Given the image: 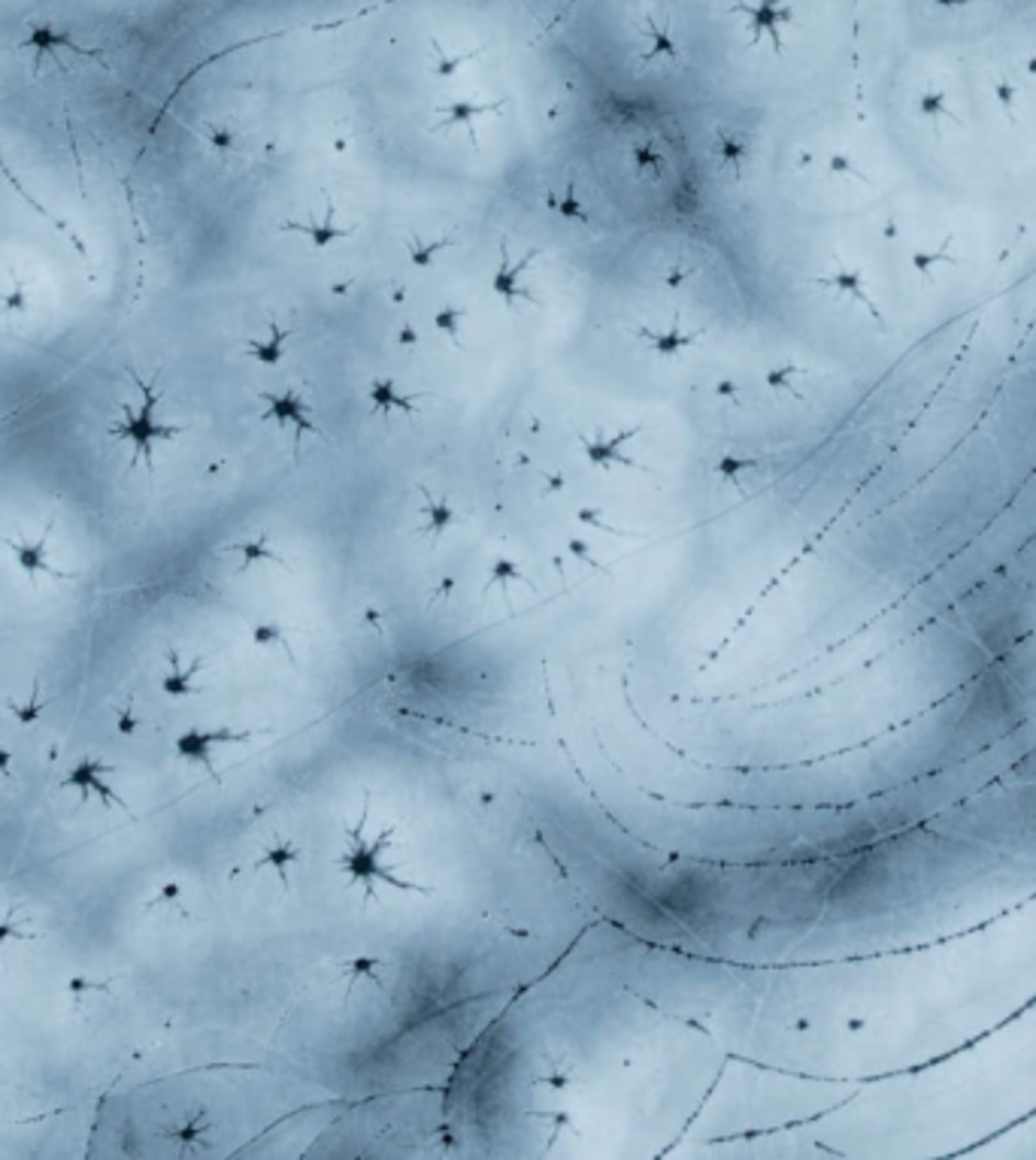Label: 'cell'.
<instances>
[{"instance_id":"cell-1","label":"cell","mask_w":1036,"mask_h":1160,"mask_svg":"<svg viewBox=\"0 0 1036 1160\" xmlns=\"http://www.w3.org/2000/svg\"><path fill=\"white\" fill-rule=\"evenodd\" d=\"M394 852V827L385 824L376 834H367V807L352 827H346V842L337 854V867L352 888H361L364 900H379V888H398L409 894H425L418 882L400 876L398 864L391 861Z\"/></svg>"},{"instance_id":"cell-2","label":"cell","mask_w":1036,"mask_h":1160,"mask_svg":"<svg viewBox=\"0 0 1036 1160\" xmlns=\"http://www.w3.org/2000/svg\"><path fill=\"white\" fill-rule=\"evenodd\" d=\"M131 376H133V373H131ZM133 382H136V385H140V391H143V403H140V406L118 403V418L106 428V433L113 436V440H118V443L125 440V443L133 446L131 470L140 467V463H146V470L152 473V470H155V443H161V440L170 443V440H176V436H180L185 428H182V425H161V421L155 418V409H158V400H161V391H158V385H155V379H152V382H143L140 376H133Z\"/></svg>"},{"instance_id":"cell-3","label":"cell","mask_w":1036,"mask_h":1160,"mask_svg":"<svg viewBox=\"0 0 1036 1160\" xmlns=\"http://www.w3.org/2000/svg\"><path fill=\"white\" fill-rule=\"evenodd\" d=\"M252 733L249 730H230V728H212V730H203V728H191L185 733L176 736V758L188 760V763H200L212 779H218L215 773V763H212V752L215 745H240V743H249Z\"/></svg>"},{"instance_id":"cell-4","label":"cell","mask_w":1036,"mask_h":1160,"mask_svg":"<svg viewBox=\"0 0 1036 1160\" xmlns=\"http://www.w3.org/2000/svg\"><path fill=\"white\" fill-rule=\"evenodd\" d=\"M52 530H55V515L49 518V525L43 527V534H39L34 542H27V540H12V537H4V534H0V542L7 545L9 555L16 557V564L27 572V579H31V585H37V579H39V576H52V579H58V582L73 579V572L55 570V567L49 564V537H52Z\"/></svg>"},{"instance_id":"cell-5","label":"cell","mask_w":1036,"mask_h":1160,"mask_svg":"<svg viewBox=\"0 0 1036 1160\" xmlns=\"http://www.w3.org/2000/svg\"><path fill=\"white\" fill-rule=\"evenodd\" d=\"M109 773H116L113 763H103L101 758H86L71 770V776L61 782V788H79V797H82L79 803H88L94 794V797H101L103 807H118V809L131 812L128 803L121 800V794H116V791L101 779V776H109Z\"/></svg>"},{"instance_id":"cell-6","label":"cell","mask_w":1036,"mask_h":1160,"mask_svg":"<svg viewBox=\"0 0 1036 1160\" xmlns=\"http://www.w3.org/2000/svg\"><path fill=\"white\" fill-rule=\"evenodd\" d=\"M258 400L264 403V418H273L276 425H289L297 431V440L300 433H312V436H322V431L309 421V406L297 398L294 391H282V394H273V391H258Z\"/></svg>"},{"instance_id":"cell-7","label":"cell","mask_w":1036,"mask_h":1160,"mask_svg":"<svg viewBox=\"0 0 1036 1160\" xmlns=\"http://www.w3.org/2000/svg\"><path fill=\"white\" fill-rule=\"evenodd\" d=\"M730 12H743L748 16V31H752V43H758L761 34L773 37V46L779 49V27L788 22V7L785 0H755V4H733Z\"/></svg>"},{"instance_id":"cell-8","label":"cell","mask_w":1036,"mask_h":1160,"mask_svg":"<svg viewBox=\"0 0 1036 1160\" xmlns=\"http://www.w3.org/2000/svg\"><path fill=\"white\" fill-rule=\"evenodd\" d=\"M634 433H636V428L621 431V433H594L591 440H582L585 458H589V463H594V467H604V470L636 467V463L621 452V446L631 443Z\"/></svg>"},{"instance_id":"cell-9","label":"cell","mask_w":1036,"mask_h":1160,"mask_svg":"<svg viewBox=\"0 0 1036 1160\" xmlns=\"http://www.w3.org/2000/svg\"><path fill=\"white\" fill-rule=\"evenodd\" d=\"M167 661H170V673L161 679V691L167 694V698H195V694H200V688L195 685V679H197V673L203 670V666H207V661L195 658L191 661V666H185V670L180 664V651H167Z\"/></svg>"},{"instance_id":"cell-10","label":"cell","mask_w":1036,"mask_h":1160,"mask_svg":"<svg viewBox=\"0 0 1036 1160\" xmlns=\"http://www.w3.org/2000/svg\"><path fill=\"white\" fill-rule=\"evenodd\" d=\"M494 109H500V103H479V101H473V98H458V101H452V103L436 106V116L443 118L440 128H470V133H473L476 118L494 113ZM473 136H476V133H473Z\"/></svg>"},{"instance_id":"cell-11","label":"cell","mask_w":1036,"mask_h":1160,"mask_svg":"<svg viewBox=\"0 0 1036 1160\" xmlns=\"http://www.w3.org/2000/svg\"><path fill=\"white\" fill-rule=\"evenodd\" d=\"M300 864V849L294 842H289V839H273L267 849L261 852V857H258L255 861V870H273L279 876V882L285 885V888H289V876H291V870Z\"/></svg>"},{"instance_id":"cell-12","label":"cell","mask_w":1036,"mask_h":1160,"mask_svg":"<svg viewBox=\"0 0 1036 1160\" xmlns=\"http://www.w3.org/2000/svg\"><path fill=\"white\" fill-rule=\"evenodd\" d=\"M289 337L291 331H285L279 324H270V337L267 339H249L243 349L245 358H252L255 364H264V367H276L285 358V349H289Z\"/></svg>"},{"instance_id":"cell-13","label":"cell","mask_w":1036,"mask_h":1160,"mask_svg":"<svg viewBox=\"0 0 1036 1160\" xmlns=\"http://www.w3.org/2000/svg\"><path fill=\"white\" fill-rule=\"evenodd\" d=\"M534 255H527L525 261H518V264H510V258H503V264L494 270V279H491V289H494V294L497 297H503L507 300V304L512 306L518 297H525V300H530V294H527V289L522 285V273L527 270V261Z\"/></svg>"},{"instance_id":"cell-14","label":"cell","mask_w":1036,"mask_h":1160,"mask_svg":"<svg viewBox=\"0 0 1036 1160\" xmlns=\"http://www.w3.org/2000/svg\"><path fill=\"white\" fill-rule=\"evenodd\" d=\"M367 398H370V403H373V409H376L379 415H388V413L413 415V413H416V398H403V394L394 388V382H388V379L370 382V388H367Z\"/></svg>"},{"instance_id":"cell-15","label":"cell","mask_w":1036,"mask_h":1160,"mask_svg":"<svg viewBox=\"0 0 1036 1160\" xmlns=\"http://www.w3.org/2000/svg\"><path fill=\"white\" fill-rule=\"evenodd\" d=\"M455 509L448 507L446 500H433L431 494H425V507H421V527H418V534H425L428 540H440V537H446L448 530H452V525H455Z\"/></svg>"},{"instance_id":"cell-16","label":"cell","mask_w":1036,"mask_h":1160,"mask_svg":"<svg viewBox=\"0 0 1036 1160\" xmlns=\"http://www.w3.org/2000/svg\"><path fill=\"white\" fill-rule=\"evenodd\" d=\"M382 976H385V964L373 958V954H358V958H349L339 964V979H346L349 985L367 981V985L382 988Z\"/></svg>"},{"instance_id":"cell-17","label":"cell","mask_w":1036,"mask_h":1160,"mask_svg":"<svg viewBox=\"0 0 1036 1160\" xmlns=\"http://www.w3.org/2000/svg\"><path fill=\"white\" fill-rule=\"evenodd\" d=\"M282 230H294V234H304V237H309L312 245H331L334 240L349 237L346 227H337V225H334V210L327 212L324 222H285Z\"/></svg>"},{"instance_id":"cell-18","label":"cell","mask_w":1036,"mask_h":1160,"mask_svg":"<svg viewBox=\"0 0 1036 1160\" xmlns=\"http://www.w3.org/2000/svg\"><path fill=\"white\" fill-rule=\"evenodd\" d=\"M639 337H646L649 339V349L654 352V354H661V358H676V354H682L685 349H691L694 346V339H698V334H682L679 327H673V331H639Z\"/></svg>"},{"instance_id":"cell-19","label":"cell","mask_w":1036,"mask_h":1160,"mask_svg":"<svg viewBox=\"0 0 1036 1160\" xmlns=\"http://www.w3.org/2000/svg\"><path fill=\"white\" fill-rule=\"evenodd\" d=\"M230 552H237L243 561H240V570H249V567H255V564H282V557H279V552L273 549L270 545V537L267 534H258L255 540H245V542H237V545H230Z\"/></svg>"},{"instance_id":"cell-20","label":"cell","mask_w":1036,"mask_h":1160,"mask_svg":"<svg viewBox=\"0 0 1036 1160\" xmlns=\"http://www.w3.org/2000/svg\"><path fill=\"white\" fill-rule=\"evenodd\" d=\"M24 46L34 49L37 64H39L43 52H55V49H61V46H71V34L58 31V27L49 24V22H31V37L24 39Z\"/></svg>"},{"instance_id":"cell-21","label":"cell","mask_w":1036,"mask_h":1160,"mask_svg":"<svg viewBox=\"0 0 1036 1160\" xmlns=\"http://www.w3.org/2000/svg\"><path fill=\"white\" fill-rule=\"evenodd\" d=\"M646 31H649V37H651V49L643 55L646 61H654V58H661V55H667V58H676L679 55V46H676V39L670 37V27H664V24H658L654 19H646Z\"/></svg>"},{"instance_id":"cell-22","label":"cell","mask_w":1036,"mask_h":1160,"mask_svg":"<svg viewBox=\"0 0 1036 1160\" xmlns=\"http://www.w3.org/2000/svg\"><path fill=\"white\" fill-rule=\"evenodd\" d=\"M7 709H9L12 718H16L22 728H31V725H37L39 715H43V709H46V703L39 700V679H34L31 700L22 703V706H19V703H12V700H7Z\"/></svg>"},{"instance_id":"cell-23","label":"cell","mask_w":1036,"mask_h":1160,"mask_svg":"<svg viewBox=\"0 0 1036 1160\" xmlns=\"http://www.w3.org/2000/svg\"><path fill=\"white\" fill-rule=\"evenodd\" d=\"M252 643H255L258 649H273V646H282L285 651L291 654L289 639H285V627H282L279 621H261V624H255V627H252Z\"/></svg>"},{"instance_id":"cell-24","label":"cell","mask_w":1036,"mask_h":1160,"mask_svg":"<svg viewBox=\"0 0 1036 1160\" xmlns=\"http://www.w3.org/2000/svg\"><path fill=\"white\" fill-rule=\"evenodd\" d=\"M488 582L500 585V588H510L512 582H525V576H522V567H518L512 557H494V564L488 567Z\"/></svg>"},{"instance_id":"cell-25","label":"cell","mask_w":1036,"mask_h":1160,"mask_svg":"<svg viewBox=\"0 0 1036 1160\" xmlns=\"http://www.w3.org/2000/svg\"><path fill=\"white\" fill-rule=\"evenodd\" d=\"M448 245H452V240H448V237L433 240V243H418V240H413V243H409V258H413V264H418V267H433L436 255L446 252Z\"/></svg>"},{"instance_id":"cell-26","label":"cell","mask_w":1036,"mask_h":1160,"mask_svg":"<svg viewBox=\"0 0 1036 1160\" xmlns=\"http://www.w3.org/2000/svg\"><path fill=\"white\" fill-rule=\"evenodd\" d=\"M109 991H113V981H91L86 976H73L67 981V994H71L76 1006L86 1000L88 994H109Z\"/></svg>"},{"instance_id":"cell-27","label":"cell","mask_w":1036,"mask_h":1160,"mask_svg":"<svg viewBox=\"0 0 1036 1160\" xmlns=\"http://www.w3.org/2000/svg\"><path fill=\"white\" fill-rule=\"evenodd\" d=\"M27 300H31V294H27V289L19 282V285H12L9 291H0V309H4L7 316H22V312H27Z\"/></svg>"},{"instance_id":"cell-28","label":"cell","mask_w":1036,"mask_h":1160,"mask_svg":"<svg viewBox=\"0 0 1036 1160\" xmlns=\"http://www.w3.org/2000/svg\"><path fill=\"white\" fill-rule=\"evenodd\" d=\"M433 55H436V76H455L463 64L473 58V52H461V55H448L440 46L433 43Z\"/></svg>"},{"instance_id":"cell-29","label":"cell","mask_w":1036,"mask_h":1160,"mask_svg":"<svg viewBox=\"0 0 1036 1160\" xmlns=\"http://www.w3.org/2000/svg\"><path fill=\"white\" fill-rule=\"evenodd\" d=\"M39 939L37 933H27L16 924V912H9L7 918H0V946H9V943H34Z\"/></svg>"},{"instance_id":"cell-30","label":"cell","mask_w":1036,"mask_h":1160,"mask_svg":"<svg viewBox=\"0 0 1036 1160\" xmlns=\"http://www.w3.org/2000/svg\"><path fill=\"white\" fill-rule=\"evenodd\" d=\"M433 321H436V327H440V331H443L448 339H458V337H461V324H463V312L446 306V309L436 312Z\"/></svg>"},{"instance_id":"cell-31","label":"cell","mask_w":1036,"mask_h":1160,"mask_svg":"<svg viewBox=\"0 0 1036 1160\" xmlns=\"http://www.w3.org/2000/svg\"><path fill=\"white\" fill-rule=\"evenodd\" d=\"M180 897H182V885H180V882H167V885H164V888L158 891L155 900H149L146 909H155V906H161V903H176Z\"/></svg>"},{"instance_id":"cell-32","label":"cell","mask_w":1036,"mask_h":1160,"mask_svg":"<svg viewBox=\"0 0 1036 1160\" xmlns=\"http://www.w3.org/2000/svg\"><path fill=\"white\" fill-rule=\"evenodd\" d=\"M746 467H755V461H736V458H721V461L715 463V473L721 476V479H730V473H740V470H746Z\"/></svg>"},{"instance_id":"cell-33","label":"cell","mask_w":1036,"mask_h":1160,"mask_svg":"<svg viewBox=\"0 0 1036 1160\" xmlns=\"http://www.w3.org/2000/svg\"><path fill=\"white\" fill-rule=\"evenodd\" d=\"M203 1134H207V1124H200V1115H197V1118H195V1124L188 1121L182 1130H176L173 1136H176V1139H182V1142H195V1139H200Z\"/></svg>"},{"instance_id":"cell-34","label":"cell","mask_w":1036,"mask_h":1160,"mask_svg":"<svg viewBox=\"0 0 1036 1160\" xmlns=\"http://www.w3.org/2000/svg\"><path fill=\"white\" fill-rule=\"evenodd\" d=\"M210 143H212V149H218V152H230V149H234V133L225 131V128H215V131H210Z\"/></svg>"},{"instance_id":"cell-35","label":"cell","mask_w":1036,"mask_h":1160,"mask_svg":"<svg viewBox=\"0 0 1036 1160\" xmlns=\"http://www.w3.org/2000/svg\"><path fill=\"white\" fill-rule=\"evenodd\" d=\"M136 728H140V721L133 718V709H131V703H128V706L118 713V730H121V733H133Z\"/></svg>"},{"instance_id":"cell-36","label":"cell","mask_w":1036,"mask_h":1160,"mask_svg":"<svg viewBox=\"0 0 1036 1160\" xmlns=\"http://www.w3.org/2000/svg\"><path fill=\"white\" fill-rule=\"evenodd\" d=\"M9 763H12V752H9L4 743H0V779H4V782L12 779V776H9Z\"/></svg>"},{"instance_id":"cell-37","label":"cell","mask_w":1036,"mask_h":1160,"mask_svg":"<svg viewBox=\"0 0 1036 1160\" xmlns=\"http://www.w3.org/2000/svg\"><path fill=\"white\" fill-rule=\"evenodd\" d=\"M567 549H570L573 555H576V557H579V561H591V549H589V545H582L579 540H570V545H567Z\"/></svg>"},{"instance_id":"cell-38","label":"cell","mask_w":1036,"mask_h":1160,"mask_svg":"<svg viewBox=\"0 0 1036 1160\" xmlns=\"http://www.w3.org/2000/svg\"><path fill=\"white\" fill-rule=\"evenodd\" d=\"M416 339H418V337H416L413 327H398V343H400V346H413Z\"/></svg>"},{"instance_id":"cell-39","label":"cell","mask_w":1036,"mask_h":1160,"mask_svg":"<svg viewBox=\"0 0 1036 1160\" xmlns=\"http://www.w3.org/2000/svg\"><path fill=\"white\" fill-rule=\"evenodd\" d=\"M579 518H582V522H591L594 527H604V525H600V509H591V512H579Z\"/></svg>"}]
</instances>
